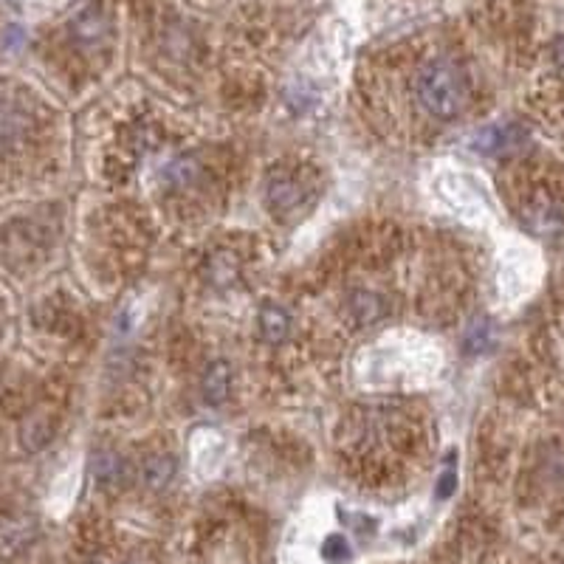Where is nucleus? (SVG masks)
Returning a JSON list of instances; mask_svg holds the SVG:
<instances>
[{
  "label": "nucleus",
  "mask_w": 564,
  "mask_h": 564,
  "mask_svg": "<svg viewBox=\"0 0 564 564\" xmlns=\"http://www.w3.org/2000/svg\"><path fill=\"white\" fill-rule=\"evenodd\" d=\"M418 99L437 119H454L469 102L466 76L452 63H432L418 79Z\"/></svg>",
  "instance_id": "f257e3e1"
},
{
  "label": "nucleus",
  "mask_w": 564,
  "mask_h": 564,
  "mask_svg": "<svg viewBox=\"0 0 564 564\" xmlns=\"http://www.w3.org/2000/svg\"><path fill=\"white\" fill-rule=\"evenodd\" d=\"M71 34L83 48H102L110 37V17L99 4L83 6L71 20Z\"/></svg>",
  "instance_id": "f03ea898"
},
{
  "label": "nucleus",
  "mask_w": 564,
  "mask_h": 564,
  "mask_svg": "<svg viewBox=\"0 0 564 564\" xmlns=\"http://www.w3.org/2000/svg\"><path fill=\"white\" fill-rule=\"evenodd\" d=\"M302 204H305V187L294 178H277L269 187V207L279 215L286 212H296Z\"/></svg>",
  "instance_id": "7ed1b4c3"
},
{
  "label": "nucleus",
  "mask_w": 564,
  "mask_h": 564,
  "mask_svg": "<svg viewBox=\"0 0 564 564\" xmlns=\"http://www.w3.org/2000/svg\"><path fill=\"white\" fill-rule=\"evenodd\" d=\"M93 474L99 480V486H105V489H119L122 482L128 480V466H125V460L113 454V452H105V454H99L96 457V466H93Z\"/></svg>",
  "instance_id": "20e7f679"
},
{
  "label": "nucleus",
  "mask_w": 564,
  "mask_h": 564,
  "mask_svg": "<svg viewBox=\"0 0 564 564\" xmlns=\"http://www.w3.org/2000/svg\"><path fill=\"white\" fill-rule=\"evenodd\" d=\"M229 390H232L229 367L224 365V361H215L204 375V398L209 401V404H224V401L229 398Z\"/></svg>",
  "instance_id": "39448f33"
},
{
  "label": "nucleus",
  "mask_w": 564,
  "mask_h": 564,
  "mask_svg": "<svg viewBox=\"0 0 564 564\" xmlns=\"http://www.w3.org/2000/svg\"><path fill=\"white\" fill-rule=\"evenodd\" d=\"M141 477L150 489H164L175 477V460L170 454H150L141 466Z\"/></svg>",
  "instance_id": "423d86ee"
},
{
  "label": "nucleus",
  "mask_w": 564,
  "mask_h": 564,
  "mask_svg": "<svg viewBox=\"0 0 564 564\" xmlns=\"http://www.w3.org/2000/svg\"><path fill=\"white\" fill-rule=\"evenodd\" d=\"M288 325H291L288 313L279 305H274V302H269V305L260 311V330H263V336L269 341H274V345L288 336Z\"/></svg>",
  "instance_id": "0eeeda50"
},
{
  "label": "nucleus",
  "mask_w": 564,
  "mask_h": 564,
  "mask_svg": "<svg viewBox=\"0 0 564 564\" xmlns=\"http://www.w3.org/2000/svg\"><path fill=\"white\" fill-rule=\"evenodd\" d=\"M350 308H353V313H356L358 322H373V319L381 316V311H384V305H381V299L373 296V294H356V296L350 299Z\"/></svg>",
  "instance_id": "6e6552de"
},
{
  "label": "nucleus",
  "mask_w": 564,
  "mask_h": 564,
  "mask_svg": "<svg viewBox=\"0 0 564 564\" xmlns=\"http://www.w3.org/2000/svg\"><path fill=\"white\" fill-rule=\"evenodd\" d=\"M322 556H325L328 561L348 559V542H345V536H330V539H325V545H322Z\"/></svg>",
  "instance_id": "1a4fd4ad"
},
{
  "label": "nucleus",
  "mask_w": 564,
  "mask_h": 564,
  "mask_svg": "<svg viewBox=\"0 0 564 564\" xmlns=\"http://www.w3.org/2000/svg\"><path fill=\"white\" fill-rule=\"evenodd\" d=\"M489 341H491V336H489V322H486V319L474 322V328H471V333H469V350H482V348H489Z\"/></svg>",
  "instance_id": "9d476101"
},
{
  "label": "nucleus",
  "mask_w": 564,
  "mask_h": 564,
  "mask_svg": "<svg viewBox=\"0 0 564 564\" xmlns=\"http://www.w3.org/2000/svg\"><path fill=\"white\" fill-rule=\"evenodd\" d=\"M454 486H457V477H454L452 471H446V474H443V477L437 480V489H435V494H437L440 499H446V497H452Z\"/></svg>",
  "instance_id": "9b49d317"
},
{
  "label": "nucleus",
  "mask_w": 564,
  "mask_h": 564,
  "mask_svg": "<svg viewBox=\"0 0 564 564\" xmlns=\"http://www.w3.org/2000/svg\"><path fill=\"white\" fill-rule=\"evenodd\" d=\"M553 57H556V63L564 66V37L556 40V46H553Z\"/></svg>",
  "instance_id": "f8f14e48"
}]
</instances>
